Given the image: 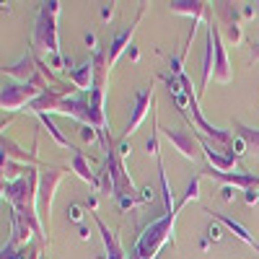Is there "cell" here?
Masks as SVG:
<instances>
[{"instance_id":"d6986e66","label":"cell","mask_w":259,"mask_h":259,"mask_svg":"<svg viewBox=\"0 0 259 259\" xmlns=\"http://www.w3.org/2000/svg\"><path fill=\"white\" fill-rule=\"evenodd\" d=\"M39 122H41V127L47 130L50 138H52V140H55L60 148H68V150H73V153L78 150V148H75V145H70V140H68V138H65V135L60 133V130H57V124L52 122V117H50V114H41V117H39Z\"/></svg>"},{"instance_id":"30bf717a","label":"cell","mask_w":259,"mask_h":259,"mask_svg":"<svg viewBox=\"0 0 259 259\" xmlns=\"http://www.w3.org/2000/svg\"><path fill=\"white\" fill-rule=\"evenodd\" d=\"M91 215H94V223H96V228L101 233V241H104V254L99 259H127V254H124V249L117 239V233L99 218V212H91Z\"/></svg>"},{"instance_id":"603a6c76","label":"cell","mask_w":259,"mask_h":259,"mask_svg":"<svg viewBox=\"0 0 259 259\" xmlns=\"http://www.w3.org/2000/svg\"><path fill=\"white\" fill-rule=\"evenodd\" d=\"M78 133H80V138H83L85 143H96V140L101 143V133H99L96 127H91V124H80Z\"/></svg>"},{"instance_id":"1f68e13d","label":"cell","mask_w":259,"mask_h":259,"mask_svg":"<svg viewBox=\"0 0 259 259\" xmlns=\"http://www.w3.org/2000/svg\"><path fill=\"white\" fill-rule=\"evenodd\" d=\"M78 233H80V239H83V241H85V239H89V236H91V233H89V228H83V226L78 228Z\"/></svg>"},{"instance_id":"7402d4cb","label":"cell","mask_w":259,"mask_h":259,"mask_svg":"<svg viewBox=\"0 0 259 259\" xmlns=\"http://www.w3.org/2000/svg\"><path fill=\"white\" fill-rule=\"evenodd\" d=\"M0 259H29V246L18 249V244L8 241V244L3 246V256H0Z\"/></svg>"},{"instance_id":"9c48e42d","label":"cell","mask_w":259,"mask_h":259,"mask_svg":"<svg viewBox=\"0 0 259 259\" xmlns=\"http://www.w3.org/2000/svg\"><path fill=\"white\" fill-rule=\"evenodd\" d=\"M207 29L212 31V39H215V73H212V78L218 80V83H231L233 80V70H231V62H228L223 39H221V29L215 26V24H210Z\"/></svg>"},{"instance_id":"3957f363","label":"cell","mask_w":259,"mask_h":259,"mask_svg":"<svg viewBox=\"0 0 259 259\" xmlns=\"http://www.w3.org/2000/svg\"><path fill=\"white\" fill-rule=\"evenodd\" d=\"M68 168L65 166H39V189H36V210H39V221L45 228L47 239L52 231V200H55V189L65 179Z\"/></svg>"},{"instance_id":"e575fe53","label":"cell","mask_w":259,"mask_h":259,"mask_svg":"<svg viewBox=\"0 0 259 259\" xmlns=\"http://www.w3.org/2000/svg\"><path fill=\"white\" fill-rule=\"evenodd\" d=\"M39 259H45V256H39Z\"/></svg>"},{"instance_id":"ffe728a7","label":"cell","mask_w":259,"mask_h":259,"mask_svg":"<svg viewBox=\"0 0 259 259\" xmlns=\"http://www.w3.org/2000/svg\"><path fill=\"white\" fill-rule=\"evenodd\" d=\"M29 168H31V166H24V163H16V161L3 158V182H16V179H21V177H26Z\"/></svg>"},{"instance_id":"d4e9b609","label":"cell","mask_w":259,"mask_h":259,"mask_svg":"<svg viewBox=\"0 0 259 259\" xmlns=\"http://www.w3.org/2000/svg\"><path fill=\"white\" fill-rule=\"evenodd\" d=\"M207 236H210L212 241H221V239H223V226H221L218 221H212V226L207 228Z\"/></svg>"},{"instance_id":"5b68a950","label":"cell","mask_w":259,"mask_h":259,"mask_svg":"<svg viewBox=\"0 0 259 259\" xmlns=\"http://www.w3.org/2000/svg\"><path fill=\"white\" fill-rule=\"evenodd\" d=\"M158 133L174 145L179 153L184 156V158H189V161H197L200 158V150H202V145H200V140H197V135H194V130H179V127H158Z\"/></svg>"},{"instance_id":"ac0fdd59","label":"cell","mask_w":259,"mask_h":259,"mask_svg":"<svg viewBox=\"0 0 259 259\" xmlns=\"http://www.w3.org/2000/svg\"><path fill=\"white\" fill-rule=\"evenodd\" d=\"M233 127H236V135L246 140L249 153L259 156V130H254V127H249V124H244V122H239V119H233Z\"/></svg>"},{"instance_id":"836d02e7","label":"cell","mask_w":259,"mask_h":259,"mask_svg":"<svg viewBox=\"0 0 259 259\" xmlns=\"http://www.w3.org/2000/svg\"><path fill=\"white\" fill-rule=\"evenodd\" d=\"M251 60H254V62H259V47H254V52H251Z\"/></svg>"},{"instance_id":"7c38bea8","label":"cell","mask_w":259,"mask_h":259,"mask_svg":"<svg viewBox=\"0 0 259 259\" xmlns=\"http://www.w3.org/2000/svg\"><path fill=\"white\" fill-rule=\"evenodd\" d=\"M0 148H3V158L8 161H16V163H24V166H45L39 161L36 150H24L21 145H16L11 138L3 135V140H0Z\"/></svg>"},{"instance_id":"d6a6232c","label":"cell","mask_w":259,"mask_h":259,"mask_svg":"<svg viewBox=\"0 0 259 259\" xmlns=\"http://www.w3.org/2000/svg\"><path fill=\"white\" fill-rule=\"evenodd\" d=\"M221 192H223V200H231V197H233V194H231L233 189H231V187H226V189H221Z\"/></svg>"},{"instance_id":"ba28073f","label":"cell","mask_w":259,"mask_h":259,"mask_svg":"<svg viewBox=\"0 0 259 259\" xmlns=\"http://www.w3.org/2000/svg\"><path fill=\"white\" fill-rule=\"evenodd\" d=\"M168 11L179 13V16H189L197 24L200 21H207V26L215 24L212 13H210V3H205V0H174V3H168Z\"/></svg>"},{"instance_id":"8992f818","label":"cell","mask_w":259,"mask_h":259,"mask_svg":"<svg viewBox=\"0 0 259 259\" xmlns=\"http://www.w3.org/2000/svg\"><path fill=\"white\" fill-rule=\"evenodd\" d=\"M150 104H153V85H145V89H138L135 91V106H133V114L127 119V127L119 140H130V135L138 133V127L143 124V119L148 117L150 112Z\"/></svg>"},{"instance_id":"cb8c5ba5","label":"cell","mask_w":259,"mask_h":259,"mask_svg":"<svg viewBox=\"0 0 259 259\" xmlns=\"http://www.w3.org/2000/svg\"><path fill=\"white\" fill-rule=\"evenodd\" d=\"M246 150H249L246 140H244V138H239V135H236V138H233V143H231V148H228V153H231V156H236V158H239V156H244V153H246Z\"/></svg>"},{"instance_id":"8fae6325","label":"cell","mask_w":259,"mask_h":259,"mask_svg":"<svg viewBox=\"0 0 259 259\" xmlns=\"http://www.w3.org/2000/svg\"><path fill=\"white\" fill-rule=\"evenodd\" d=\"M68 80L75 85L78 91H85L89 94L96 83V73H94V60H83V62H75L73 68L68 70Z\"/></svg>"},{"instance_id":"f546056e","label":"cell","mask_w":259,"mask_h":259,"mask_svg":"<svg viewBox=\"0 0 259 259\" xmlns=\"http://www.w3.org/2000/svg\"><path fill=\"white\" fill-rule=\"evenodd\" d=\"M259 202V189H249L246 192V205H256Z\"/></svg>"},{"instance_id":"484cf974","label":"cell","mask_w":259,"mask_h":259,"mask_svg":"<svg viewBox=\"0 0 259 259\" xmlns=\"http://www.w3.org/2000/svg\"><path fill=\"white\" fill-rule=\"evenodd\" d=\"M228 26V39L233 41V45H239L241 41V26L239 24H226Z\"/></svg>"},{"instance_id":"9a60e30c","label":"cell","mask_w":259,"mask_h":259,"mask_svg":"<svg viewBox=\"0 0 259 259\" xmlns=\"http://www.w3.org/2000/svg\"><path fill=\"white\" fill-rule=\"evenodd\" d=\"M3 73L18 78L21 83H31V80L39 75V62H36L34 55H26V57H21L16 65H8V68H3Z\"/></svg>"},{"instance_id":"83f0119b","label":"cell","mask_w":259,"mask_h":259,"mask_svg":"<svg viewBox=\"0 0 259 259\" xmlns=\"http://www.w3.org/2000/svg\"><path fill=\"white\" fill-rule=\"evenodd\" d=\"M130 150H133V148H130V143H127V140H119V143H117V156H119L122 161L130 156Z\"/></svg>"},{"instance_id":"2e32d148","label":"cell","mask_w":259,"mask_h":259,"mask_svg":"<svg viewBox=\"0 0 259 259\" xmlns=\"http://www.w3.org/2000/svg\"><path fill=\"white\" fill-rule=\"evenodd\" d=\"M70 168L75 171V177L80 179V182H85L89 187H94L96 192H99V177L91 171V166H89V158H85V153L83 150H75L73 153V158H70Z\"/></svg>"},{"instance_id":"e0dca14e","label":"cell","mask_w":259,"mask_h":259,"mask_svg":"<svg viewBox=\"0 0 259 259\" xmlns=\"http://www.w3.org/2000/svg\"><path fill=\"white\" fill-rule=\"evenodd\" d=\"M212 73H215V39H212V31L207 29V36H205V55H202V85H200V94H205V89L210 85Z\"/></svg>"},{"instance_id":"4316f807","label":"cell","mask_w":259,"mask_h":259,"mask_svg":"<svg viewBox=\"0 0 259 259\" xmlns=\"http://www.w3.org/2000/svg\"><path fill=\"white\" fill-rule=\"evenodd\" d=\"M153 197H156V189L150 187V184H148V187H143V189H140V194H138V200H140V202H148V200H153Z\"/></svg>"},{"instance_id":"7a4b0ae2","label":"cell","mask_w":259,"mask_h":259,"mask_svg":"<svg viewBox=\"0 0 259 259\" xmlns=\"http://www.w3.org/2000/svg\"><path fill=\"white\" fill-rule=\"evenodd\" d=\"M57 16H60V3L50 0V3H41L39 16H36V26H34V52L47 55L50 60L62 57L60 52V39H57Z\"/></svg>"},{"instance_id":"5bb4252c","label":"cell","mask_w":259,"mask_h":259,"mask_svg":"<svg viewBox=\"0 0 259 259\" xmlns=\"http://www.w3.org/2000/svg\"><path fill=\"white\" fill-rule=\"evenodd\" d=\"M207 212H210V218H212V221H218V223H221L223 228H228V231H231V233H233L239 241H244L246 246H251V249L259 254V241L254 239V236H251V233H249V231H246V228L239 223V221L228 218V215H223V212H212V210H207Z\"/></svg>"},{"instance_id":"44dd1931","label":"cell","mask_w":259,"mask_h":259,"mask_svg":"<svg viewBox=\"0 0 259 259\" xmlns=\"http://www.w3.org/2000/svg\"><path fill=\"white\" fill-rule=\"evenodd\" d=\"M200 179H202V174H197V177H194V179H192V182L187 184V192H184V197H182V200L177 202V207H179V210H182V207H184V205H187L189 200H200Z\"/></svg>"},{"instance_id":"52a82bcc","label":"cell","mask_w":259,"mask_h":259,"mask_svg":"<svg viewBox=\"0 0 259 259\" xmlns=\"http://www.w3.org/2000/svg\"><path fill=\"white\" fill-rule=\"evenodd\" d=\"M143 13H145V3H140V8H138V16H135V21L130 24L127 29H122V31H117L114 34V39L109 41V70L117 65V60H119V55L133 45V36H135V31H138V24H140V18H143Z\"/></svg>"},{"instance_id":"4fadbf2b","label":"cell","mask_w":259,"mask_h":259,"mask_svg":"<svg viewBox=\"0 0 259 259\" xmlns=\"http://www.w3.org/2000/svg\"><path fill=\"white\" fill-rule=\"evenodd\" d=\"M62 96H68V91H55L52 85L41 94L36 101H31L29 106H26V112H31V114H36V117H41V114H57V106H60V101H62Z\"/></svg>"},{"instance_id":"f1b7e54d","label":"cell","mask_w":259,"mask_h":259,"mask_svg":"<svg viewBox=\"0 0 259 259\" xmlns=\"http://www.w3.org/2000/svg\"><path fill=\"white\" fill-rule=\"evenodd\" d=\"M70 221H73V223H80V221H83V207H80V205H73V207H70Z\"/></svg>"},{"instance_id":"6da1fadb","label":"cell","mask_w":259,"mask_h":259,"mask_svg":"<svg viewBox=\"0 0 259 259\" xmlns=\"http://www.w3.org/2000/svg\"><path fill=\"white\" fill-rule=\"evenodd\" d=\"M177 215H179V207L177 210H166L161 218L150 221L143 233L138 236V241L130 251V259H158L161 249L171 241L174 244V226H177Z\"/></svg>"},{"instance_id":"277c9868","label":"cell","mask_w":259,"mask_h":259,"mask_svg":"<svg viewBox=\"0 0 259 259\" xmlns=\"http://www.w3.org/2000/svg\"><path fill=\"white\" fill-rule=\"evenodd\" d=\"M47 89H41L36 83H8L3 85V94H0V104H3L6 112H18L21 106H29L31 101H36Z\"/></svg>"},{"instance_id":"4dcf8cb0","label":"cell","mask_w":259,"mask_h":259,"mask_svg":"<svg viewBox=\"0 0 259 259\" xmlns=\"http://www.w3.org/2000/svg\"><path fill=\"white\" fill-rule=\"evenodd\" d=\"M112 13H114V3H109V8H101V18H112Z\"/></svg>"}]
</instances>
